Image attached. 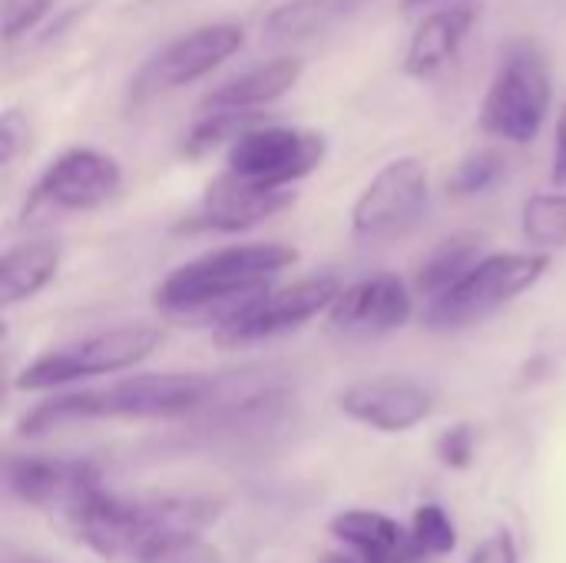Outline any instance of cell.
Segmentation results:
<instances>
[{"mask_svg":"<svg viewBox=\"0 0 566 563\" xmlns=\"http://www.w3.org/2000/svg\"><path fill=\"white\" fill-rule=\"evenodd\" d=\"M222 514V501L199 494L119 498L99 491L73 521L80 541L99 557H139L146 548L172 538H202Z\"/></svg>","mask_w":566,"mask_h":563,"instance_id":"obj_2","label":"cell"},{"mask_svg":"<svg viewBox=\"0 0 566 563\" xmlns=\"http://www.w3.org/2000/svg\"><path fill=\"white\" fill-rule=\"evenodd\" d=\"M53 0H7V13H3V37L13 46L33 23H40L46 17Z\"/></svg>","mask_w":566,"mask_h":563,"instance_id":"obj_27","label":"cell"},{"mask_svg":"<svg viewBox=\"0 0 566 563\" xmlns=\"http://www.w3.org/2000/svg\"><path fill=\"white\" fill-rule=\"evenodd\" d=\"M338 295V275H308L282 289H262L242 299L232 312H226L216 322V338L222 345H245L282 335L289 329L305 325L318 312H328Z\"/></svg>","mask_w":566,"mask_h":563,"instance_id":"obj_7","label":"cell"},{"mask_svg":"<svg viewBox=\"0 0 566 563\" xmlns=\"http://www.w3.org/2000/svg\"><path fill=\"white\" fill-rule=\"evenodd\" d=\"M325 159V136L292 126L259 123L226 153V173L262 189H292Z\"/></svg>","mask_w":566,"mask_h":563,"instance_id":"obj_8","label":"cell"},{"mask_svg":"<svg viewBox=\"0 0 566 563\" xmlns=\"http://www.w3.org/2000/svg\"><path fill=\"white\" fill-rule=\"evenodd\" d=\"M474 20H478L474 3H458V7L434 10L431 17H424L411 33L408 53H405V73L408 76L438 73L458 53V46L471 33Z\"/></svg>","mask_w":566,"mask_h":563,"instance_id":"obj_18","label":"cell"},{"mask_svg":"<svg viewBox=\"0 0 566 563\" xmlns=\"http://www.w3.org/2000/svg\"><path fill=\"white\" fill-rule=\"evenodd\" d=\"M123 169L113 156L93 146H73L60 153L40 176L30 196L33 206L66 209V212H90L109 202L119 192Z\"/></svg>","mask_w":566,"mask_h":563,"instance_id":"obj_12","label":"cell"},{"mask_svg":"<svg viewBox=\"0 0 566 563\" xmlns=\"http://www.w3.org/2000/svg\"><path fill=\"white\" fill-rule=\"evenodd\" d=\"M27 139H30V129L20 110H7L0 116V166H10L20 156V149H27Z\"/></svg>","mask_w":566,"mask_h":563,"instance_id":"obj_29","label":"cell"},{"mask_svg":"<svg viewBox=\"0 0 566 563\" xmlns=\"http://www.w3.org/2000/svg\"><path fill=\"white\" fill-rule=\"evenodd\" d=\"M298 262V252L285 242H249L202 252L172 269L153 292L163 312H209L222 305L219 319L242 299L269 289L275 275Z\"/></svg>","mask_w":566,"mask_h":563,"instance_id":"obj_3","label":"cell"},{"mask_svg":"<svg viewBox=\"0 0 566 563\" xmlns=\"http://www.w3.org/2000/svg\"><path fill=\"white\" fill-rule=\"evenodd\" d=\"M245 40V30L239 23H206L196 27L182 37H176L172 43H166L133 80V96L146 100L156 93H169L179 86H189L202 76H209L212 70H219L226 60H232L239 53Z\"/></svg>","mask_w":566,"mask_h":563,"instance_id":"obj_11","label":"cell"},{"mask_svg":"<svg viewBox=\"0 0 566 563\" xmlns=\"http://www.w3.org/2000/svg\"><path fill=\"white\" fill-rule=\"evenodd\" d=\"M322 563H378L375 557H365V554H358V551H352V548H342V551H328Z\"/></svg>","mask_w":566,"mask_h":563,"instance_id":"obj_32","label":"cell"},{"mask_svg":"<svg viewBox=\"0 0 566 563\" xmlns=\"http://www.w3.org/2000/svg\"><path fill=\"white\" fill-rule=\"evenodd\" d=\"M468 563H517V544L511 538V531H494L488 534L478 551L468 557Z\"/></svg>","mask_w":566,"mask_h":563,"instance_id":"obj_30","label":"cell"},{"mask_svg":"<svg viewBox=\"0 0 566 563\" xmlns=\"http://www.w3.org/2000/svg\"><path fill=\"white\" fill-rule=\"evenodd\" d=\"M415 312L411 289L395 272H378L342 289L328 309V329L345 338H375L408 325Z\"/></svg>","mask_w":566,"mask_h":563,"instance_id":"obj_13","label":"cell"},{"mask_svg":"<svg viewBox=\"0 0 566 563\" xmlns=\"http://www.w3.org/2000/svg\"><path fill=\"white\" fill-rule=\"evenodd\" d=\"M411 538L415 548L421 551V557H444L454 551L458 544V531L454 521L448 518V511L441 504H421L411 518Z\"/></svg>","mask_w":566,"mask_h":563,"instance_id":"obj_25","label":"cell"},{"mask_svg":"<svg viewBox=\"0 0 566 563\" xmlns=\"http://www.w3.org/2000/svg\"><path fill=\"white\" fill-rule=\"evenodd\" d=\"M484 236L481 232H454L438 239L415 265V292L434 302L448 289H454L478 262H484Z\"/></svg>","mask_w":566,"mask_h":563,"instance_id":"obj_19","label":"cell"},{"mask_svg":"<svg viewBox=\"0 0 566 563\" xmlns=\"http://www.w3.org/2000/svg\"><path fill=\"white\" fill-rule=\"evenodd\" d=\"M302 56H272L259 66H249L245 73L219 83L206 100L199 103L202 113H255V106H265L279 96H285L302 80Z\"/></svg>","mask_w":566,"mask_h":563,"instance_id":"obj_16","label":"cell"},{"mask_svg":"<svg viewBox=\"0 0 566 563\" xmlns=\"http://www.w3.org/2000/svg\"><path fill=\"white\" fill-rule=\"evenodd\" d=\"M551 269L544 252H494L478 262L454 289L428 302L424 325L438 332H458L478 325L534 289Z\"/></svg>","mask_w":566,"mask_h":563,"instance_id":"obj_6","label":"cell"},{"mask_svg":"<svg viewBox=\"0 0 566 563\" xmlns=\"http://www.w3.org/2000/svg\"><path fill=\"white\" fill-rule=\"evenodd\" d=\"M524 239L537 249L566 246V192H537L524 202Z\"/></svg>","mask_w":566,"mask_h":563,"instance_id":"obj_22","label":"cell"},{"mask_svg":"<svg viewBox=\"0 0 566 563\" xmlns=\"http://www.w3.org/2000/svg\"><path fill=\"white\" fill-rule=\"evenodd\" d=\"M295 202L292 189H262L255 183H245L232 173L216 176L199 202V212L189 226L212 229V232H245L275 212L289 209Z\"/></svg>","mask_w":566,"mask_h":563,"instance_id":"obj_15","label":"cell"},{"mask_svg":"<svg viewBox=\"0 0 566 563\" xmlns=\"http://www.w3.org/2000/svg\"><path fill=\"white\" fill-rule=\"evenodd\" d=\"M405 7H424V3H438V0H401Z\"/></svg>","mask_w":566,"mask_h":563,"instance_id":"obj_33","label":"cell"},{"mask_svg":"<svg viewBox=\"0 0 566 563\" xmlns=\"http://www.w3.org/2000/svg\"><path fill=\"white\" fill-rule=\"evenodd\" d=\"M428 166L415 156L391 159L358 196L352 209V232L368 242L395 239L421 219V212L428 209Z\"/></svg>","mask_w":566,"mask_h":563,"instance_id":"obj_9","label":"cell"},{"mask_svg":"<svg viewBox=\"0 0 566 563\" xmlns=\"http://www.w3.org/2000/svg\"><path fill=\"white\" fill-rule=\"evenodd\" d=\"M136 563H226L219 548H212L202 538H172L163 544L146 548Z\"/></svg>","mask_w":566,"mask_h":563,"instance_id":"obj_26","label":"cell"},{"mask_svg":"<svg viewBox=\"0 0 566 563\" xmlns=\"http://www.w3.org/2000/svg\"><path fill=\"white\" fill-rule=\"evenodd\" d=\"M554 106V80L547 53L537 40H514L488 86L481 106L484 133L504 143H531L544 129Z\"/></svg>","mask_w":566,"mask_h":563,"instance_id":"obj_4","label":"cell"},{"mask_svg":"<svg viewBox=\"0 0 566 563\" xmlns=\"http://www.w3.org/2000/svg\"><path fill=\"white\" fill-rule=\"evenodd\" d=\"M159 342H163L159 325H149V322L113 325V329L83 335L70 345H60L53 352H43L13 378V388L50 392V388H63L83 378L129 372L139 362H146L159 348Z\"/></svg>","mask_w":566,"mask_h":563,"instance_id":"obj_5","label":"cell"},{"mask_svg":"<svg viewBox=\"0 0 566 563\" xmlns=\"http://www.w3.org/2000/svg\"><path fill=\"white\" fill-rule=\"evenodd\" d=\"M551 179L554 186L566 189V100L560 106V119H557V143H554V166H551Z\"/></svg>","mask_w":566,"mask_h":563,"instance_id":"obj_31","label":"cell"},{"mask_svg":"<svg viewBox=\"0 0 566 563\" xmlns=\"http://www.w3.org/2000/svg\"><path fill=\"white\" fill-rule=\"evenodd\" d=\"M216 395V382L192 372H163V375H129L103 388H86L73 395L50 398L20 418L23 438H40L70 425L86 421H129V418H179Z\"/></svg>","mask_w":566,"mask_h":563,"instance_id":"obj_1","label":"cell"},{"mask_svg":"<svg viewBox=\"0 0 566 563\" xmlns=\"http://www.w3.org/2000/svg\"><path fill=\"white\" fill-rule=\"evenodd\" d=\"M63 262V246L56 239H33L10 246L0 259V305L13 309L50 285Z\"/></svg>","mask_w":566,"mask_h":563,"instance_id":"obj_20","label":"cell"},{"mask_svg":"<svg viewBox=\"0 0 566 563\" xmlns=\"http://www.w3.org/2000/svg\"><path fill=\"white\" fill-rule=\"evenodd\" d=\"M431 392L415 382V378H401V375H378V378H365L348 385L338 395V408L375 431L385 435H401L411 431L415 425H421L431 415Z\"/></svg>","mask_w":566,"mask_h":563,"instance_id":"obj_14","label":"cell"},{"mask_svg":"<svg viewBox=\"0 0 566 563\" xmlns=\"http://www.w3.org/2000/svg\"><path fill=\"white\" fill-rule=\"evenodd\" d=\"M3 484L20 504L60 514L70 524L106 491L99 468L83 458H7Z\"/></svg>","mask_w":566,"mask_h":563,"instance_id":"obj_10","label":"cell"},{"mask_svg":"<svg viewBox=\"0 0 566 563\" xmlns=\"http://www.w3.org/2000/svg\"><path fill=\"white\" fill-rule=\"evenodd\" d=\"M507 173V159L497 149H474L471 156H464L458 163V169L448 179V192L454 199H468L478 192H488L491 186L501 183V176Z\"/></svg>","mask_w":566,"mask_h":563,"instance_id":"obj_24","label":"cell"},{"mask_svg":"<svg viewBox=\"0 0 566 563\" xmlns=\"http://www.w3.org/2000/svg\"><path fill=\"white\" fill-rule=\"evenodd\" d=\"M365 0H289L265 20V33L275 40H302L352 17Z\"/></svg>","mask_w":566,"mask_h":563,"instance_id":"obj_21","label":"cell"},{"mask_svg":"<svg viewBox=\"0 0 566 563\" xmlns=\"http://www.w3.org/2000/svg\"><path fill=\"white\" fill-rule=\"evenodd\" d=\"M438 458L448 468H468L474 458V428L471 425H454L438 438Z\"/></svg>","mask_w":566,"mask_h":563,"instance_id":"obj_28","label":"cell"},{"mask_svg":"<svg viewBox=\"0 0 566 563\" xmlns=\"http://www.w3.org/2000/svg\"><path fill=\"white\" fill-rule=\"evenodd\" d=\"M262 119L255 113H202V119L189 129L182 153L199 159L219 146H232L239 136H245L249 129H255Z\"/></svg>","mask_w":566,"mask_h":563,"instance_id":"obj_23","label":"cell"},{"mask_svg":"<svg viewBox=\"0 0 566 563\" xmlns=\"http://www.w3.org/2000/svg\"><path fill=\"white\" fill-rule=\"evenodd\" d=\"M328 531L352 551L375 557L378 563H421V551L415 548L411 528H401L388 514L378 511H342L332 518Z\"/></svg>","mask_w":566,"mask_h":563,"instance_id":"obj_17","label":"cell"}]
</instances>
